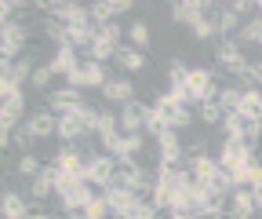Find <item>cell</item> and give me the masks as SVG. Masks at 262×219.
<instances>
[{
    "label": "cell",
    "instance_id": "obj_1",
    "mask_svg": "<svg viewBox=\"0 0 262 219\" xmlns=\"http://www.w3.org/2000/svg\"><path fill=\"white\" fill-rule=\"evenodd\" d=\"M55 194H58V201H62V208L66 212H84L95 197H98V190L88 183V179H58V186H55Z\"/></svg>",
    "mask_w": 262,
    "mask_h": 219
},
{
    "label": "cell",
    "instance_id": "obj_2",
    "mask_svg": "<svg viewBox=\"0 0 262 219\" xmlns=\"http://www.w3.org/2000/svg\"><path fill=\"white\" fill-rule=\"evenodd\" d=\"M153 110H157L160 121L168 124V128H175V132H182V128H189V124H193V110H189L186 103H179L175 95H168V91L153 99Z\"/></svg>",
    "mask_w": 262,
    "mask_h": 219
},
{
    "label": "cell",
    "instance_id": "obj_3",
    "mask_svg": "<svg viewBox=\"0 0 262 219\" xmlns=\"http://www.w3.org/2000/svg\"><path fill=\"white\" fill-rule=\"evenodd\" d=\"M186 95H189L193 106H201V103L215 99V95H219V81H215V73L204 70V66H193L189 77H186Z\"/></svg>",
    "mask_w": 262,
    "mask_h": 219
},
{
    "label": "cell",
    "instance_id": "obj_4",
    "mask_svg": "<svg viewBox=\"0 0 262 219\" xmlns=\"http://www.w3.org/2000/svg\"><path fill=\"white\" fill-rule=\"evenodd\" d=\"M215 62H219L226 73H233V77H244L248 73V55H244V48L233 37H222L215 44Z\"/></svg>",
    "mask_w": 262,
    "mask_h": 219
},
{
    "label": "cell",
    "instance_id": "obj_5",
    "mask_svg": "<svg viewBox=\"0 0 262 219\" xmlns=\"http://www.w3.org/2000/svg\"><path fill=\"white\" fill-rule=\"evenodd\" d=\"M117 157H110V153H91L88 157V168H84V179L91 186H102V190H110L113 186V175H117Z\"/></svg>",
    "mask_w": 262,
    "mask_h": 219
},
{
    "label": "cell",
    "instance_id": "obj_6",
    "mask_svg": "<svg viewBox=\"0 0 262 219\" xmlns=\"http://www.w3.org/2000/svg\"><path fill=\"white\" fill-rule=\"evenodd\" d=\"M110 84V73H106V66L102 62H95V58H84L80 66H77V73L70 77V88H106Z\"/></svg>",
    "mask_w": 262,
    "mask_h": 219
},
{
    "label": "cell",
    "instance_id": "obj_7",
    "mask_svg": "<svg viewBox=\"0 0 262 219\" xmlns=\"http://www.w3.org/2000/svg\"><path fill=\"white\" fill-rule=\"evenodd\" d=\"M26 37H29L26 22H8L4 26V33H0V55H4V62H18L22 58Z\"/></svg>",
    "mask_w": 262,
    "mask_h": 219
},
{
    "label": "cell",
    "instance_id": "obj_8",
    "mask_svg": "<svg viewBox=\"0 0 262 219\" xmlns=\"http://www.w3.org/2000/svg\"><path fill=\"white\" fill-rule=\"evenodd\" d=\"M66 179H84V168H88V157L80 153V146H62L55 153V161H51Z\"/></svg>",
    "mask_w": 262,
    "mask_h": 219
},
{
    "label": "cell",
    "instance_id": "obj_9",
    "mask_svg": "<svg viewBox=\"0 0 262 219\" xmlns=\"http://www.w3.org/2000/svg\"><path fill=\"white\" fill-rule=\"evenodd\" d=\"M215 4H208V0H175L171 4V18L179 26H196V18H204Z\"/></svg>",
    "mask_w": 262,
    "mask_h": 219
},
{
    "label": "cell",
    "instance_id": "obj_10",
    "mask_svg": "<svg viewBox=\"0 0 262 219\" xmlns=\"http://www.w3.org/2000/svg\"><path fill=\"white\" fill-rule=\"evenodd\" d=\"M26 128L33 132V139H48V135H58V113H51V110H33L26 121Z\"/></svg>",
    "mask_w": 262,
    "mask_h": 219
},
{
    "label": "cell",
    "instance_id": "obj_11",
    "mask_svg": "<svg viewBox=\"0 0 262 219\" xmlns=\"http://www.w3.org/2000/svg\"><path fill=\"white\" fill-rule=\"evenodd\" d=\"M146 117H149V106L131 99V103L120 106V128L124 132H146Z\"/></svg>",
    "mask_w": 262,
    "mask_h": 219
},
{
    "label": "cell",
    "instance_id": "obj_12",
    "mask_svg": "<svg viewBox=\"0 0 262 219\" xmlns=\"http://www.w3.org/2000/svg\"><path fill=\"white\" fill-rule=\"evenodd\" d=\"M102 194H106V201H110V208H113V215H117V219H124L131 208L142 201L135 190H127V186H110V190H102Z\"/></svg>",
    "mask_w": 262,
    "mask_h": 219
},
{
    "label": "cell",
    "instance_id": "obj_13",
    "mask_svg": "<svg viewBox=\"0 0 262 219\" xmlns=\"http://www.w3.org/2000/svg\"><path fill=\"white\" fill-rule=\"evenodd\" d=\"M258 215V205L251 197L248 186H237L233 194H229V219H255Z\"/></svg>",
    "mask_w": 262,
    "mask_h": 219
},
{
    "label": "cell",
    "instance_id": "obj_14",
    "mask_svg": "<svg viewBox=\"0 0 262 219\" xmlns=\"http://www.w3.org/2000/svg\"><path fill=\"white\" fill-rule=\"evenodd\" d=\"M186 172L193 175V179H201V183H211L215 186V179H219V157H211V153H204V157H186Z\"/></svg>",
    "mask_w": 262,
    "mask_h": 219
},
{
    "label": "cell",
    "instance_id": "obj_15",
    "mask_svg": "<svg viewBox=\"0 0 262 219\" xmlns=\"http://www.w3.org/2000/svg\"><path fill=\"white\" fill-rule=\"evenodd\" d=\"M80 55L73 51V48H58L55 55H51V62H48V66H51V73H58V77H66V81H70L73 73H77V66H80Z\"/></svg>",
    "mask_w": 262,
    "mask_h": 219
},
{
    "label": "cell",
    "instance_id": "obj_16",
    "mask_svg": "<svg viewBox=\"0 0 262 219\" xmlns=\"http://www.w3.org/2000/svg\"><path fill=\"white\" fill-rule=\"evenodd\" d=\"M149 172L139 165V161H120L117 165V175H113V186H127V190H139V183L146 179Z\"/></svg>",
    "mask_w": 262,
    "mask_h": 219
},
{
    "label": "cell",
    "instance_id": "obj_17",
    "mask_svg": "<svg viewBox=\"0 0 262 219\" xmlns=\"http://www.w3.org/2000/svg\"><path fill=\"white\" fill-rule=\"evenodd\" d=\"M84 99H80V88H58V91H51V99H48V106H51V113H73L77 106H80Z\"/></svg>",
    "mask_w": 262,
    "mask_h": 219
},
{
    "label": "cell",
    "instance_id": "obj_18",
    "mask_svg": "<svg viewBox=\"0 0 262 219\" xmlns=\"http://www.w3.org/2000/svg\"><path fill=\"white\" fill-rule=\"evenodd\" d=\"M33 70H37V62H33V55H22L18 62H4V70H0V77H11L18 88L26 81H33Z\"/></svg>",
    "mask_w": 262,
    "mask_h": 219
},
{
    "label": "cell",
    "instance_id": "obj_19",
    "mask_svg": "<svg viewBox=\"0 0 262 219\" xmlns=\"http://www.w3.org/2000/svg\"><path fill=\"white\" fill-rule=\"evenodd\" d=\"M237 113L251 124H262V88H244V99H241Z\"/></svg>",
    "mask_w": 262,
    "mask_h": 219
},
{
    "label": "cell",
    "instance_id": "obj_20",
    "mask_svg": "<svg viewBox=\"0 0 262 219\" xmlns=\"http://www.w3.org/2000/svg\"><path fill=\"white\" fill-rule=\"evenodd\" d=\"M84 135H88V132H84V124H80L73 113H62V117H58V139H62L66 146H77Z\"/></svg>",
    "mask_w": 262,
    "mask_h": 219
},
{
    "label": "cell",
    "instance_id": "obj_21",
    "mask_svg": "<svg viewBox=\"0 0 262 219\" xmlns=\"http://www.w3.org/2000/svg\"><path fill=\"white\" fill-rule=\"evenodd\" d=\"M0 212H4V219H29V205L15 190H8L4 197H0Z\"/></svg>",
    "mask_w": 262,
    "mask_h": 219
},
{
    "label": "cell",
    "instance_id": "obj_22",
    "mask_svg": "<svg viewBox=\"0 0 262 219\" xmlns=\"http://www.w3.org/2000/svg\"><path fill=\"white\" fill-rule=\"evenodd\" d=\"M113 62H117L120 70H127V73H142V70H146V55H142V51H135L131 44H124V48L117 51V58H113Z\"/></svg>",
    "mask_w": 262,
    "mask_h": 219
},
{
    "label": "cell",
    "instance_id": "obj_23",
    "mask_svg": "<svg viewBox=\"0 0 262 219\" xmlns=\"http://www.w3.org/2000/svg\"><path fill=\"white\" fill-rule=\"evenodd\" d=\"M102 95H106L110 103H120V106H124V103H131V99H135V84H131V81H124V77H120V81H110V84L102 88Z\"/></svg>",
    "mask_w": 262,
    "mask_h": 219
},
{
    "label": "cell",
    "instance_id": "obj_24",
    "mask_svg": "<svg viewBox=\"0 0 262 219\" xmlns=\"http://www.w3.org/2000/svg\"><path fill=\"white\" fill-rule=\"evenodd\" d=\"M146 146V132H124L120 150H117V161H135V153Z\"/></svg>",
    "mask_w": 262,
    "mask_h": 219
},
{
    "label": "cell",
    "instance_id": "obj_25",
    "mask_svg": "<svg viewBox=\"0 0 262 219\" xmlns=\"http://www.w3.org/2000/svg\"><path fill=\"white\" fill-rule=\"evenodd\" d=\"M219 106H222V113H237L241 110V99H244V88H233V84H226V88H219Z\"/></svg>",
    "mask_w": 262,
    "mask_h": 219
},
{
    "label": "cell",
    "instance_id": "obj_26",
    "mask_svg": "<svg viewBox=\"0 0 262 219\" xmlns=\"http://www.w3.org/2000/svg\"><path fill=\"white\" fill-rule=\"evenodd\" d=\"M215 22H219V33H222V37H237V33H241V26H244L241 15H237V11H229V8L215 11Z\"/></svg>",
    "mask_w": 262,
    "mask_h": 219
},
{
    "label": "cell",
    "instance_id": "obj_27",
    "mask_svg": "<svg viewBox=\"0 0 262 219\" xmlns=\"http://www.w3.org/2000/svg\"><path fill=\"white\" fill-rule=\"evenodd\" d=\"M44 33H48V41H55L58 48H70V26H66V22L44 18Z\"/></svg>",
    "mask_w": 262,
    "mask_h": 219
},
{
    "label": "cell",
    "instance_id": "obj_28",
    "mask_svg": "<svg viewBox=\"0 0 262 219\" xmlns=\"http://www.w3.org/2000/svg\"><path fill=\"white\" fill-rule=\"evenodd\" d=\"M73 117L84 124V132H88V135H95V132H98V117H102V110H95V106L80 103V106L73 110Z\"/></svg>",
    "mask_w": 262,
    "mask_h": 219
},
{
    "label": "cell",
    "instance_id": "obj_29",
    "mask_svg": "<svg viewBox=\"0 0 262 219\" xmlns=\"http://www.w3.org/2000/svg\"><path fill=\"white\" fill-rule=\"evenodd\" d=\"M233 41H237V44H262V15H258V18H248Z\"/></svg>",
    "mask_w": 262,
    "mask_h": 219
},
{
    "label": "cell",
    "instance_id": "obj_30",
    "mask_svg": "<svg viewBox=\"0 0 262 219\" xmlns=\"http://www.w3.org/2000/svg\"><path fill=\"white\" fill-rule=\"evenodd\" d=\"M196 117H201V124H208V128H215V124H222V106H219V99H208V103H201L196 106Z\"/></svg>",
    "mask_w": 262,
    "mask_h": 219
},
{
    "label": "cell",
    "instance_id": "obj_31",
    "mask_svg": "<svg viewBox=\"0 0 262 219\" xmlns=\"http://www.w3.org/2000/svg\"><path fill=\"white\" fill-rule=\"evenodd\" d=\"M219 128H222V135H226V139H244V128H248V121H244L241 113H226Z\"/></svg>",
    "mask_w": 262,
    "mask_h": 219
},
{
    "label": "cell",
    "instance_id": "obj_32",
    "mask_svg": "<svg viewBox=\"0 0 262 219\" xmlns=\"http://www.w3.org/2000/svg\"><path fill=\"white\" fill-rule=\"evenodd\" d=\"M127 41H131V48H135V51H142V55H146V48H149V26H146L142 18H139V22H131Z\"/></svg>",
    "mask_w": 262,
    "mask_h": 219
},
{
    "label": "cell",
    "instance_id": "obj_33",
    "mask_svg": "<svg viewBox=\"0 0 262 219\" xmlns=\"http://www.w3.org/2000/svg\"><path fill=\"white\" fill-rule=\"evenodd\" d=\"M219 33V22H215V11H208L204 18H196V26H193V37L196 41H211Z\"/></svg>",
    "mask_w": 262,
    "mask_h": 219
},
{
    "label": "cell",
    "instance_id": "obj_34",
    "mask_svg": "<svg viewBox=\"0 0 262 219\" xmlns=\"http://www.w3.org/2000/svg\"><path fill=\"white\" fill-rule=\"evenodd\" d=\"M186 77H189V66L182 58H171L168 62V84L171 88H186Z\"/></svg>",
    "mask_w": 262,
    "mask_h": 219
},
{
    "label": "cell",
    "instance_id": "obj_35",
    "mask_svg": "<svg viewBox=\"0 0 262 219\" xmlns=\"http://www.w3.org/2000/svg\"><path fill=\"white\" fill-rule=\"evenodd\" d=\"M117 15H113V4H110V0H98V4H91V22L98 26V29H102V26H110Z\"/></svg>",
    "mask_w": 262,
    "mask_h": 219
},
{
    "label": "cell",
    "instance_id": "obj_36",
    "mask_svg": "<svg viewBox=\"0 0 262 219\" xmlns=\"http://www.w3.org/2000/svg\"><path fill=\"white\" fill-rule=\"evenodd\" d=\"M84 215H88V219H110V215H113V208H110L106 194H98V197H95V201L84 208Z\"/></svg>",
    "mask_w": 262,
    "mask_h": 219
},
{
    "label": "cell",
    "instance_id": "obj_37",
    "mask_svg": "<svg viewBox=\"0 0 262 219\" xmlns=\"http://www.w3.org/2000/svg\"><path fill=\"white\" fill-rule=\"evenodd\" d=\"M124 219H160V208H157L153 201H139V205L131 208Z\"/></svg>",
    "mask_w": 262,
    "mask_h": 219
},
{
    "label": "cell",
    "instance_id": "obj_38",
    "mask_svg": "<svg viewBox=\"0 0 262 219\" xmlns=\"http://www.w3.org/2000/svg\"><path fill=\"white\" fill-rule=\"evenodd\" d=\"M18 172H22L26 179H37V175L44 172V165L33 157V153H22V157H18Z\"/></svg>",
    "mask_w": 262,
    "mask_h": 219
},
{
    "label": "cell",
    "instance_id": "obj_39",
    "mask_svg": "<svg viewBox=\"0 0 262 219\" xmlns=\"http://www.w3.org/2000/svg\"><path fill=\"white\" fill-rule=\"evenodd\" d=\"M208 153V135H193L186 143V157H204Z\"/></svg>",
    "mask_w": 262,
    "mask_h": 219
},
{
    "label": "cell",
    "instance_id": "obj_40",
    "mask_svg": "<svg viewBox=\"0 0 262 219\" xmlns=\"http://www.w3.org/2000/svg\"><path fill=\"white\" fill-rule=\"evenodd\" d=\"M33 143H37V139H33V132L26 128V124H22V128L15 132V146H18L22 153H33Z\"/></svg>",
    "mask_w": 262,
    "mask_h": 219
},
{
    "label": "cell",
    "instance_id": "obj_41",
    "mask_svg": "<svg viewBox=\"0 0 262 219\" xmlns=\"http://www.w3.org/2000/svg\"><path fill=\"white\" fill-rule=\"evenodd\" d=\"M51 77H55V73H51V66H37V70H33V81H29V84L44 91V88L51 84Z\"/></svg>",
    "mask_w": 262,
    "mask_h": 219
},
{
    "label": "cell",
    "instance_id": "obj_42",
    "mask_svg": "<svg viewBox=\"0 0 262 219\" xmlns=\"http://www.w3.org/2000/svg\"><path fill=\"white\" fill-rule=\"evenodd\" d=\"M226 8H229V11H237V15L244 18V15H248L251 8H258V4H248V0H233V4H226Z\"/></svg>",
    "mask_w": 262,
    "mask_h": 219
},
{
    "label": "cell",
    "instance_id": "obj_43",
    "mask_svg": "<svg viewBox=\"0 0 262 219\" xmlns=\"http://www.w3.org/2000/svg\"><path fill=\"white\" fill-rule=\"evenodd\" d=\"M110 4H113V15H124V11H131V8H135L131 0H110Z\"/></svg>",
    "mask_w": 262,
    "mask_h": 219
},
{
    "label": "cell",
    "instance_id": "obj_44",
    "mask_svg": "<svg viewBox=\"0 0 262 219\" xmlns=\"http://www.w3.org/2000/svg\"><path fill=\"white\" fill-rule=\"evenodd\" d=\"M66 219H88L84 212H66Z\"/></svg>",
    "mask_w": 262,
    "mask_h": 219
},
{
    "label": "cell",
    "instance_id": "obj_45",
    "mask_svg": "<svg viewBox=\"0 0 262 219\" xmlns=\"http://www.w3.org/2000/svg\"><path fill=\"white\" fill-rule=\"evenodd\" d=\"M29 219H51V215H48V212H33Z\"/></svg>",
    "mask_w": 262,
    "mask_h": 219
},
{
    "label": "cell",
    "instance_id": "obj_46",
    "mask_svg": "<svg viewBox=\"0 0 262 219\" xmlns=\"http://www.w3.org/2000/svg\"><path fill=\"white\" fill-rule=\"evenodd\" d=\"M258 11H262V4H258Z\"/></svg>",
    "mask_w": 262,
    "mask_h": 219
},
{
    "label": "cell",
    "instance_id": "obj_47",
    "mask_svg": "<svg viewBox=\"0 0 262 219\" xmlns=\"http://www.w3.org/2000/svg\"><path fill=\"white\" fill-rule=\"evenodd\" d=\"M258 215H262V208H258Z\"/></svg>",
    "mask_w": 262,
    "mask_h": 219
}]
</instances>
